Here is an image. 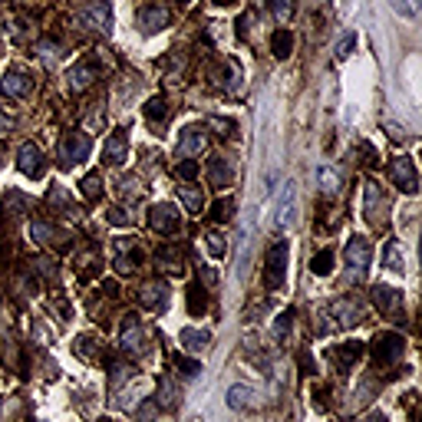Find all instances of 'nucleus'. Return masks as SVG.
Returning <instances> with one entry per match:
<instances>
[{
    "instance_id": "1",
    "label": "nucleus",
    "mask_w": 422,
    "mask_h": 422,
    "mask_svg": "<svg viewBox=\"0 0 422 422\" xmlns=\"http://www.w3.org/2000/svg\"><path fill=\"white\" fill-rule=\"evenodd\" d=\"M287 257H290V241H287V238L274 241L268 257H264V284H268V290H281V287H284Z\"/></svg>"
},
{
    "instance_id": "2",
    "label": "nucleus",
    "mask_w": 422,
    "mask_h": 422,
    "mask_svg": "<svg viewBox=\"0 0 422 422\" xmlns=\"http://www.w3.org/2000/svg\"><path fill=\"white\" fill-rule=\"evenodd\" d=\"M343 261H347V281L356 284L370 274V261H373V244L366 238H350L347 251H343Z\"/></svg>"
},
{
    "instance_id": "3",
    "label": "nucleus",
    "mask_w": 422,
    "mask_h": 422,
    "mask_svg": "<svg viewBox=\"0 0 422 422\" xmlns=\"http://www.w3.org/2000/svg\"><path fill=\"white\" fill-rule=\"evenodd\" d=\"M79 20H83V27H90L96 33H109L112 30V7L106 0H90L79 10Z\"/></svg>"
},
{
    "instance_id": "4",
    "label": "nucleus",
    "mask_w": 422,
    "mask_h": 422,
    "mask_svg": "<svg viewBox=\"0 0 422 422\" xmlns=\"http://www.w3.org/2000/svg\"><path fill=\"white\" fill-rule=\"evenodd\" d=\"M90 149H92L90 136H79V132L63 136V142H60V168H73L76 162H83V159L90 155Z\"/></svg>"
},
{
    "instance_id": "5",
    "label": "nucleus",
    "mask_w": 422,
    "mask_h": 422,
    "mask_svg": "<svg viewBox=\"0 0 422 422\" xmlns=\"http://www.w3.org/2000/svg\"><path fill=\"white\" fill-rule=\"evenodd\" d=\"M403 350H406V340H403L399 333H379L376 340H373V356H376V363H383V366H390V363L399 360Z\"/></svg>"
},
{
    "instance_id": "6",
    "label": "nucleus",
    "mask_w": 422,
    "mask_h": 422,
    "mask_svg": "<svg viewBox=\"0 0 422 422\" xmlns=\"http://www.w3.org/2000/svg\"><path fill=\"white\" fill-rule=\"evenodd\" d=\"M390 179H392V185H396L399 192H406V195H416V188H419L416 165H412V159H406V155H399L390 165Z\"/></svg>"
},
{
    "instance_id": "7",
    "label": "nucleus",
    "mask_w": 422,
    "mask_h": 422,
    "mask_svg": "<svg viewBox=\"0 0 422 422\" xmlns=\"http://www.w3.org/2000/svg\"><path fill=\"white\" fill-rule=\"evenodd\" d=\"M149 225H152V231H159V234H175L181 225V218L172 205L162 201V205H152L149 208Z\"/></svg>"
},
{
    "instance_id": "8",
    "label": "nucleus",
    "mask_w": 422,
    "mask_h": 422,
    "mask_svg": "<svg viewBox=\"0 0 422 422\" xmlns=\"http://www.w3.org/2000/svg\"><path fill=\"white\" fill-rule=\"evenodd\" d=\"M17 168L27 175V179H40L43 175V152L37 149L33 142H23L17 149Z\"/></svg>"
},
{
    "instance_id": "9",
    "label": "nucleus",
    "mask_w": 422,
    "mask_h": 422,
    "mask_svg": "<svg viewBox=\"0 0 422 422\" xmlns=\"http://www.w3.org/2000/svg\"><path fill=\"white\" fill-rule=\"evenodd\" d=\"M168 20H172V14L165 3H145L139 14V27H142V33H159L168 27Z\"/></svg>"
},
{
    "instance_id": "10",
    "label": "nucleus",
    "mask_w": 422,
    "mask_h": 422,
    "mask_svg": "<svg viewBox=\"0 0 422 422\" xmlns=\"http://www.w3.org/2000/svg\"><path fill=\"white\" fill-rule=\"evenodd\" d=\"M205 145H208V132H205L201 125H188V129H181V136H179V155L181 159H195Z\"/></svg>"
},
{
    "instance_id": "11",
    "label": "nucleus",
    "mask_w": 422,
    "mask_h": 422,
    "mask_svg": "<svg viewBox=\"0 0 422 422\" xmlns=\"http://www.w3.org/2000/svg\"><path fill=\"white\" fill-rule=\"evenodd\" d=\"M125 152H129V136L122 129H116L103 145V162L106 165H122L125 162Z\"/></svg>"
},
{
    "instance_id": "12",
    "label": "nucleus",
    "mask_w": 422,
    "mask_h": 422,
    "mask_svg": "<svg viewBox=\"0 0 422 422\" xmlns=\"http://www.w3.org/2000/svg\"><path fill=\"white\" fill-rule=\"evenodd\" d=\"M330 314L336 316V320H333L336 327H356L363 320V307L353 301V297H343V301H336L330 307Z\"/></svg>"
},
{
    "instance_id": "13",
    "label": "nucleus",
    "mask_w": 422,
    "mask_h": 422,
    "mask_svg": "<svg viewBox=\"0 0 422 422\" xmlns=\"http://www.w3.org/2000/svg\"><path fill=\"white\" fill-rule=\"evenodd\" d=\"M139 301H142V307H149V310H165L168 307V284L165 281H149V284L139 290Z\"/></svg>"
},
{
    "instance_id": "14",
    "label": "nucleus",
    "mask_w": 422,
    "mask_h": 422,
    "mask_svg": "<svg viewBox=\"0 0 422 422\" xmlns=\"http://www.w3.org/2000/svg\"><path fill=\"white\" fill-rule=\"evenodd\" d=\"M145 336H142V323H139V316L136 314H129L125 316V323H122V350L125 353H142L145 350V343H142Z\"/></svg>"
},
{
    "instance_id": "15",
    "label": "nucleus",
    "mask_w": 422,
    "mask_h": 422,
    "mask_svg": "<svg viewBox=\"0 0 422 422\" xmlns=\"http://www.w3.org/2000/svg\"><path fill=\"white\" fill-rule=\"evenodd\" d=\"M30 90H33L30 76L20 73V70H10V73L0 79V92H3V96H10V99H23Z\"/></svg>"
},
{
    "instance_id": "16",
    "label": "nucleus",
    "mask_w": 422,
    "mask_h": 422,
    "mask_svg": "<svg viewBox=\"0 0 422 422\" xmlns=\"http://www.w3.org/2000/svg\"><path fill=\"white\" fill-rule=\"evenodd\" d=\"M96 76H99V66H96V63H76L73 70L66 73V79H70L73 90H90Z\"/></svg>"
},
{
    "instance_id": "17",
    "label": "nucleus",
    "mask_w": 422,
    "mask_h": 422,
    "mask_svg": "<svg viewBox=\"0 0 422 422\" xmlns=\"http://www.w3.org/2000/svg\"><path fill=\"white\" fill-rule=\"evenodd\" d=\"M116 251H119V254H116V261H112V264H116V271H119V274H132L139 264H142V254H139L129 241H119V244H116Z\"/></svg>"
},
{
    "instance_id": "18",
    "label": "nucleus",
    "mask_w": 422,
    "mask_h": 422,
    "mask_svg": "<svg viewBox=\"0 0 422 422\" xmlns=\"http://www.w3.org/2000/svg\"><path fill=\"white\" fill-rule=\"evenodd\" d=\"M363 356V343L360 340H350V343H343V347H333L330 350V360L340 366V370H350L353 363Z\"/></svg>"
},
{
    "instance_id": "19",
    "label": "nucleus",
    "mask_w": 422,
    "mask_h": 422,
    "mask_svg": "<svg viewBox=\"0 0 422 422\" xmlns=\"http://www.w3.org/2000/svg\"><path fill=\"white\" fill-rule=\"evenodd\" d=\"M370 297H373V303H376V310H383V314L399 310V290H392L390 284H376L373 290H370Z\"/></svg>"
},
{
    "instance_id": "20",
    "label": "nucleus",
    "mask_w": 422,
    "mask_h": 422,
    "mask_svg": "<svg viewBox=\"0 0 422 422\" xmlns=\"http://www.w3.org/2000/svg\"><path fill=\"white\" fill-rule=\"evenodd\" d=\"M228 406L231 409H257L261 406V399H257V392L251 390V386H231L228 390Z\"/></svg>"
},
{
    "instance_id": "21",
    "label": "nucleus",
    "mask_w": 422,
    "mask_h": 422,
    "mask_svg": "<svg viewBox=\"0 0 422 422\" xmlns=\"http://www.w3.org/2000/svg\"><path fill=\"white\" fill-rule=\"evenodd\" d=\"M290 221H294V181H284V192L277 201V228L284 231Z\"/></svg>"
},
{
    "instance_id": "22",
    "label": "nucleus",
    "mask_w": 422,
    "mask_h": 422,
    "mask_svg": "<svg viewBox=\"0 0 422 422\" xmlns=\"http://www.w3.org/2000/svg\"><path fill=\"white\" fill-rule=\"evenodd\" d=\"M185 303H188V314L192 316H205V310H208V294H205V287L188 284V290H185Z\"/></svg>"
},
{
    "instance_id": "23",
    "label": "nucleus",
    "mask_w": 422,
    "mask_h": 422,
    "mask_svg": "<svg viewBox=\"0 0 422 422\" xmlns=\"http://www.w3.org/2000/svg\"><path fill=\"white\" fill-rule=\"evenodd\" d=\"M208 179H211V185H218V188H228V185H231V168H228V162L221 155H211Z\"/></svg>"
},
{
    "instance_id": "24",
    "label": "nucleus",
    "mask_w": 422,
    "mask_h": 422,
    "mask_svg": "<svg viewBox=\"0 0 422 422\" xmlns=\"http://www.w3.org/2000/svg\"><path fill=\"white\" fill-rule=\"evenodd\" d=\"M179 198L188 214H201V208H205V198H201V192L195 185H179Z\"/></svg>"
},
{
    "instance_id": "25",
    "label": "nucleus",
    "mask_w": 422,
    "mask_h": 422,
    "mask_svg": "<svg viewBox=\"0 0 422 422\" xmlns=\"http://www.w3.org/2000/svg\"><path fill=\"white\" fill-rule=\"evenodd\" d=\"M383 208H386V205H383V195H379L376 185L370 181V185H366V221H379V218H383Z\"/></svg>"
},
{
    "instance_id": "26",
    "label": "nucleus",
    "mask_w": 422,
    "mask_h": 422,
    "mask_svg": "<svg viewBox=\"0 0 422 422\" xmlns=\"http://www.w3.org/2000/svg\"><path fill=\"white\" fill-rule=\"evenodd\" d=\"M155 403H159V406H165V409L179 406V386H175L168 376L159 379V396H155Z\"/></svg>"
},
{
    "instance_id": "27",
    "label": "nucleus",
    "mask_w": 422,
    "mask_h": 422,
    "mask_svg": "<svg viewBox=\"0 0 422 422\" xmlns=\"http://www.w3.org/2000/svg\"><path fill=\"white\" fill-rule=\"evenodd\" d=\"M211 343V333L208 330H192V327H188V330H181V347L185 350H205Z\"/></svg>"
},
{
    "instance_id": "28",
    "label": "nucleus",
    "mask_w": 422,
    "mask_h": 422,
    "mask_svg": "<svg viewBox=\"0 0 422 422\" xmlns=\"http://www.w3.org/2000/svg\"><path fill=\"white\" fill-rule=\"evenodd\" d=\"M290 50H294V37H290V30H277L271 37V53L277 57V60H287L290 57Z\"/></svg>"
},
{
    "instance_id": "29",
    "label": "nucleus",
    "mask_w": 422,
    "mask_h": 422,
    "mask_svg": "<svg viewBox=\"0 0 422 422\" xmlns=\"http://www.w3.org/2000/svg\"><path fill=\"white\" fill-rule=\"evenodd\" d=\"M145 119L155 125V122H165L168 119V103L165 96H152L149 103H145Z\"/></svg>"
},
{
    "instance_id": "30",
    "label": "nucleus",
    "mask_w": 422,
    "mask_h": 422,
    "mask_svg": "<svg viewBox=\"0 0 422 422\" xmlns=\"http://www.w3.org/2000/svg\"><path fill=\"white\" fill-rule=\"evenodd\" d=\"M79 192H83V198H86V201H99V198H103V181H99V175H96V172H90L86 179L79 181Z\"/></svg>"
},
{
    "instance_id": "31",
    "label": "nucleus",
    "mask_w": 422,
    "mask_h": 422,
    "mask_svg": "<svg viewBox=\"0 0 422 422\" xmlns=\"http://www.w3.org/2000/svg\"><path fill=\"white\" fill-rule=\"evenodd\" d=\"M386 3H390L392 14L406 17V20H416V17H419V0H386Z\"/></svg>"
},
{
    "instance_id": "32",
    "label": "nucleus",
    "mask_w": 422,
    "mask_h": 422,
    "mask_svg": "<svg viewBox=\"0 0 422 422\" xmlns=\"http://www.w3.org/2000/svg\"><path fill=\"white\" fill-rule=\"evenodd\" d=\"M310 271L316 274V277H327V274L333 271V251L327 248V251H320V254H314V261H310Z\"/></svg>"
},
{
    "instance_id": "33",
    "label": "nucleus",
    "mask_w": 422,
    "mask_h": 422,
    "mask_svg": "<svg viewBox=\"0 0 422 422\" xmlns=\"http://www.w3.org/2000/svg\"><path fill=\"white\" fill-rule=\"evenodd\" d=\"M316 181H320V188H323L327 195H333V192L340 188V175H336L333 168H320V172H316Z\"/></svg>"
},
{
    "instance_id": "34",
    "label": "nucleus",
    "mask_w": 422,
    "mask_h": 422,
    "mask_svg": "<svg viewBox=\"0 0 422 422\" xmlns=\"http://www.w3.org/2000/svg\"><path fill=\"white\" fill-rule=\"evenodd\" d=\"M231 208H234V201H231V198H218V201L211 205V218H214L218 225H225L228 218H231Z\"/></svg>"
},
{
    "instance_id": "35",
    "label": "nucleus",
    "mask_w": 422,
    "mask_h": 422,
    "mask_svg": "<svg viewBox=\"0 0 422 422\" xmlns=\"http://www.w3.org/2000/svg\"><path fill=\"white\" fill-rule=\"evenodd\" d=\"M383 261H386V268H390V271H403V251H399V248H396V241H390L386 244V254H383Z\"/></svg>"
},
{
    "instance_id": "36",
    "label": "nucleus",
    "mask_w": 422,
    "mask_h": 422,
    "mask_svg": "<svg viewBox=\"0 0 422 422\" xmlns=\"http://www.w3.org/2000/svg\"><path fill=\"white\" fill-rule=\"evenodd\" d=\"M205 248L211 251V257H225V238L218 231H208L205 234Z\"/></svg>"
},
{
    "instance_id": "37",
    "label": "nucleus",
    "mask_w": 422,
    "mask_h": 422,
    "mask_svg": "<svg viewBox=\"0 0 422 422\" xmlns=\"http://www.w3.org/2000/svg\"><path fill=\"white\" fill-rule=\"evenodd\" d=\"M290 327H294V310H284V314L277 316V323H274V336L284 340L287 333H290Z\"/></svg>"
},
{
    "instance_id": "38",
    "label": "nucleus",
    "mask_w": 422,
    "mask_h": 422,
    "mask_svg": "<svg viewBox=\"0 0 422 422\" xmlns=\"http://www.w3.org/2000/svg\"><path fill=\"white\" fill-rule=\"evenodd\" d=\"M175 175H179L181 181H192L198 175V162L195 159H181L179 165H175Z\"/></svg>"
},
{
    "instance_id": "39",
    "label": "nucleus",
    "mask_w": 422,
    "mask_h": 422,
    "mask_svg": "<svg viewBox=\"0 0 422 422\" xmlns=\"http://www.w3.org/2000/svg\"><path fill=\"white\" fill-rule=\"evenodd\" d=\"M175 366H179L181 376H188V379H195L198 373H201V363H198V360H185V356H175Z\"/></svg>"
},
{
    "instance_id": "40",
    "label": "nucleus",
    "mask_w": 422,
    "mask_h": 422,
    "mask_svg": "<svg viewBox=\"0 0 422 422\" xmlns=\"http://www.w3.org/2000/svg\"><path fill=\"white\" fill-rule=\"evenodd\" d=\"M274 7V17L281 20V23H287L290 17H294V0H271Z\"/></svg>"
},
{
    "instance_id": "41",
    "label": "nucleus",
    "mask_w": 422,
    "mask_h": 422,
    "mask_svg": "<svg viewBox=\"0 0 422 422\" xmlns=\"http://www.w3.org/2000/svg\"><path fill=\"white\" fill-rule=\"evenodd\" d=\"M57 234H60V231H57V228H50V225H43V221H37V225H33V238H37V241L50 244Z\"/></svg>"
},
{
    "instance_id": "42",
    "label": "nucleus",
    "mask_w": 422,
    "mask_h": 422,
    "mask_svg": "<svg viewBox=\"0 0 422 422\" xmlns=\"http://www.w3.org/2000/svg\"><path fill=\"white\" fill-rule=\"evenodd\" d=\"M238 86H241V66H238V63H228V83H225V90L234 92Z\"/></svg>"
},
{
    "instance_id": "43",
    "label": "nucleus",
    "mask_w": 422,
    "mask_h": 422,
    "mask_svg": "<svg viewBox=\"0 0 422 422\" xmlns=\"http://www.w3.org/2000/svg\"><path fill=\"white\" fill-rule=\"evenodd\" d=\"M198 268V277H201V287H208L218 281V274H214V268H208V264H195Z\"/></svg>"
},
{
    "instance_id": "44",
    "label": "nucleus",
    "mask_w": 422,
    "mask_h": 422,
    "mask_svg": "<svg viewBox=\"0 0 422 422\" xmlns=\"http://www.w3.org/2000/svg\"><path fill=\"white\" fill-rule=\"evenodd\" d=\"M106 218H109V225H116V228L129 225V214H122V208H109L106 211Z\"/></svg>"
},
{
    "instance_id": "45",
    "label": "nucleus",
    "mask_w": 422,
    "mask_h": 422,
    "mask_svg": "<svg viewBox=\"0 0 422 422\" xmlns=\"http://www.w3.org/2000/svg\"><path fill=\"white\" fill-rule=\"evenodd\" d=\"M353 43H356V37H353V33H347V37H343V40L336 43V57H340V60H343V57H350Z\"/></svg>"
},
{
    "instance_id": "46",
    "label": "nucleus",
    "mask_w": 422,
    "mask_h": 422,
    "mask_svg": "<svg viewBox=\"0 0 422 422\" xmlns=\"http://www.w3.org/2000/svg\"><path fill=\"white\" fill-rule=\"evenodd\" d=\"M155 406H159V403H155V399H149L145 406L139 409V419H142V422H152V416H155Z\"/></svg>"
},
{
    "instance_id": "47",
    "label": "nucleus",
    "mask_w": 422,
    "mask_h": 422,
    "mask_svg": "<svg viewBox=\"0 0 422 422\" xmlns=\"http://www.w3.org/2000/svg\"><path fill=\"white\" fill-rule=\"evenodd\" d=\"M76 353L90 356V353H92V336H83V340H76Z\"/></svg>"
},
{
    "instance_id": "48",
    "label": "nucleus",
    "mask_w": 422,
    "mask_h": 422,
    "mask_svg": "<svg viewBox=\"0 0 422 422\" xmlns=\"http://www.w3.org/2000/svg\"><path fill=\"white\" fill-rule=\"evenodd\" d=\"M10 129H14V119H10L7 112H0V136H7Z\"/></svg>"
},
{
    "instance_id": "49",
    "label": "nucleus",
    "mask_w": 422,
    "mask_h": 422,
    "mask_svg": "<svg viewBox=\"0 0 422 422\" xmlns=\"http://www.w3.org/2000/svg\"><path fill=\"white\" fill-rule=\"evenodd\" d=\"M314 406L320 409V412H323V409H327V390H320V392L314 390Z\"/></svg>"
},
{
    "instance_id": "50",
    "label": "nucleus",
    "mask_w": 422,
    "mask_h": 422,
    "mask_svg": "<svg viewBox=\"0 0 422 422\" xmlns=\"http://www.w3.org/2000/svg\"><path fill=\"white\" fill-rule=\"evenodd\" d=\"M301 366H303V373H316V370H314V360H310V353H303V356H301Z\"/></svg>"
},
{
    "instance_id": "51",
    "label": "nucleus",
    "mask_w": 422,
    "mask_h": 422,
    "mask_svg": "<svg viewBox=\"0 0 422 422\" xmlns=\"http://www.w3.org/2000/svg\"><path fill=\"white\" fill-rule=\"evenodd\" d=\"M366 422H386V416H379V412H373V416H370Z\"/></svg>"
},
{
    "instance_id": "52",
    "label": "nucleus",
    "mask_w": 422,
    "mask_h": 422,
    "mask_svg": "<svg viewBox=\"0 0 422 422\" xmlns=\"http://www.w3.org/2000/svg\"><path fill=\"white\" fill-rule=\"evenodd\" d=\"M99 422H116V419H99Z\"/></svg>"
}]
</instances>
